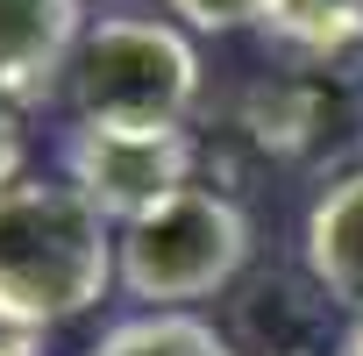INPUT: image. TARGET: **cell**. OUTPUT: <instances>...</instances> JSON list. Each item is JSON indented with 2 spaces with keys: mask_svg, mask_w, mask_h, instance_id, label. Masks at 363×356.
I'll use <instances>...</instances> for the list:
<instances>
[{
  "mask_svg": "<svg viewBox=\"0 0 363 356\" xmlns=\"http://www.w3.org/2000/svg\"><path fill=\"white\" fill-rule=\"evenodd\" d=\"M121 285V228L72 178L22 171L0 193V335H50Z\"/></svg>",
  "mask_w": 363,
  "mask_h": 356,
  "instance_id": "1",
  "label": "cell"
},
{
  "mask_svg": "<svg viewBox=\"0 0 363 356\" xmlns=\"http://www.w3.org/2000/svg\"><path fill=\"white\" fill-rule=\"evenodd\" d=\"M200 43L171 15H100L65 72L79 128H186L200 107Z\"/></svg>",
  "mask_w": 363,
  "mask_h": 356,
  "instance_id": "2",
  "label": "cell"
},
{
  "mask_svg": "<svg viewBox=\"0 0 363 356\" xmlns=\"http://www.w3.org/2000/svg\"><path fill=\"white\" fill-rule=\"evenodd\" d=\"M250 250L257 228L242 200L193 178L121 228V292L143 299V313H193L250 271Z\"/></svg>",
  "mask_w": 363,
  "mask_h": 356,
  "instance_id": "3",
  "label": "cell"
},
{
  "mask_svg": "<svg viewBox=\"0 0 363 356\" xmlns=\"http://www.w3.org/2000/svg\"><path fill=\"white\" fill-rule=\"evenodd\" d=\"M193 171H200L193 128H79L72 121L57 143V178H72L114 228H128L178 186H193Z\"/></svg>",
  "mask_w": 363,
  "mask_h": 356,
  "instance_id": "4",
  "label": "cell"
},
{
  "mask_svg": "<svg viewBox=\"0 0 363 356\" xmlns=\"http://www.w3.org/2000/svg\"><path fill=\"white\" fill-rule=\"evenodd\" d=\"M86 0H0V100H50L86 43Z\"/></svg>",
  "mask_w": 363,
  "mask_h": 356,
  "instance_id": "5",
  "label": "cell"
},
{
  "mask_svg": "<svg viewBox=\"0 0 363 356\" xmlns=\"http://www.w3.org/2000/svg\"><path fill=\"white\" fill-rule=\"evenodd\" d=\"M228 342L242 356H335V306L306 271H264L250 278Z\"/></svg>",
  "mask_w": 363,
  "mask_h": 356,
  "instance_id": "6",
  "label": "cell"
},
{
  "mask_svg": "<svg viewBox=\"0 0 363 356\" xmlns=\"http://www.w3.org/2000/svg\"><path fill=\"white\" fill-rule=\"evenodd\" d=\"M299 271L328 292L335 313L363 321V164L335 171L306 207L299 228Z\"/></svg>",
  "mask_w": 363,
  "mask_h": 356,
  "instance_id": "7",
  "label": "cell"
},
{
  "mask_svg": "<svg viewBox=\"0 0 363 356\" xmlns=\"http://www.w3.org/2000/svg\"><path fill=\"white\" fill-rule=\"evenodd\" d=\"M292 79H328L342 57H363V8L356 0H285V8L257 29Z\"/></svg>",
  "mask_w": 363,
  "mask_h": 356,
  "instance_id": "8",
  "label": "cell"
},
{
  "mask_svg": "<svg viewBox=\"0 0 363 356\" xmlns=\"http://www.w3.org/2000/svg\"><path fill=\"white\" fill-rule=\"evenodd\" d=\"M79 356H242V349L207 313H135V321H114Z\"/></svg>",
  "mask_w": 363,
  "mask_h": 356,
  "instance_id": "9",
  "label": "cell"
},
{
  "mask_svg": "<svg viewBox=\"0 0 363 356\" xmlns=\"http://www.w3.org/2000/svg\"><path fill=\"white\" fill-rule=\"evenodd\" d=\"M285 0H164V15L193 36H242V29H264Z\"/></svg>",
  "mask_w": 363,
  "mask_h": 356,
  "instance_id": "10",
  "label": "cell"
},
{
  "mask_svg": "<svg viewBox=\"0 0 363 356\" xmlns=\"http://www.w3.org/2000/svg\"><path fill=\"white\" fill-rule=\"evenodd\" d=\"M22 150H29V135H22V114L0 100V193L22 178Z\"/></svg>",
  "mask_w": 363,
  "mask_h": 356,
  "instance_id": "11",
  "label": "cell"
},
{
  "mask_svg": "<svg viewBox=\"0 0 363 356\" xmlns=\"http://www.w3.org/2000/svg\"><path fill=\"white\" fill-rule=\"evenodd\" d=\"M335 356H363V321H349V328H342V342H335Z\"/></svg>",
  "mask_w": 363,
  "mask_h": 356,
  "instance_id": "12",
  "label": "cell"
},
{
  "mask_svg": "<svg viewBox=\"0 0 363 356\" xmlns=\"http://www.w3.org/2000/svg\"><path fill=\"white\" fill-rule=\"evenodd\" d=\"M0 356H29V342H15V335H0Z\"/></svg>",
  "mask_w": 363,
  "mask_h": 356,
  "instance_id": "13",
  "label": "cell"
},
{
  "mask_svg": "<svg viewBox=\"0 0 363 356\" xmlns=\"http://www.w3.org/2000/svg\"><path fill=\"white\" fill-rule=\"evenodd\" d=\"M356 8H363V0H356Z\"/></svg>",
  "mask_w": 363,
  "mask_h": 356,
  "instance_id": "14",
  "label": "cell"
}]
</instances>
